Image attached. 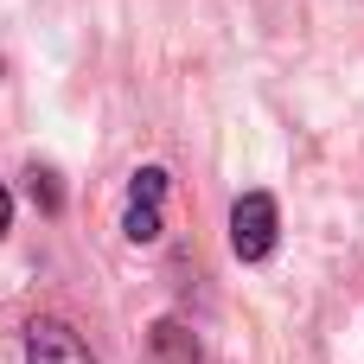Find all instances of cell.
<instances>
[{"mask_svg": "<svg viewBox=\"0 0 364 364\" xmlns=\"http://www.w3.org/2000/svg\"><path fill=\"white\" fill-rule=\"evenodd\" d=\"M275 230H282V211H275L269 192H243V198L230 205V250H237L243 262H262V256L275 250Z\"/></svg>", "mask_w": 364, "mask_h": 364, "instance_id": "obj_1", "label": "cell"}, {"mask_svg": "<svg viewBox=\"0 0 364 364\" xmlns=\"http://www.w3.org/2000/svg\"><path fill=\"white\" fill-rule=\"evenodd\" d=\"M26 364H96V358L64 320H32L26 326Z\"/></svg>", "mask_w": 364, "mask_h": 364, "instance_id": "obj_2", "label": "cell"}, {"mask_svg": "<svg viewBox=\"0 0 364 364\" xmlns=\"http://www.w3.org/2000/svg\"><path fill=\"white\" fill-rule=\"evenodd\" d=\"M154 352H160V364H198V346H192V333L179 320H160L154 326Z\"/></svg>", "mask_w": 364, "mask_h": 364, "instance_id": "obj_3", "label": "cell"}, {"mask_svg": "<svg viewBox=\"0 0 364 364\" xmlns=\"http://www.w3.org/2000/svg\"><path fill=\"white\" fill-rule=\"evenodd\" d=\"M166 198V166H141L128 179V205H160Z\"/></svg>", "mask_w": 364, "mask_h": 364, "instance_id": "obj_4", "label": "cell"}, {"mask_svg": "<svg viewBox=\"0 0 364 364\" xmlns=\"http://www.w3.org/2000/svg\"><path fill=\"white\" fill-rule=\"evenodd\" d=\"M122 230H128V243H160V205H128Z\"/></svg>", "mask_w": 364, "mask_h": 364, "instance_id": "obj_5", "label": "cell"}, {"mask_svg": "<svg viewBox=\"0 0 364 364\" xmlns=\"http://www.w3.org/2000/svg\"><path fill=\"white\" fill-rule=\"evenodd\" d=\"M32 198H38L45 211H58V186H51V173H32Z\"/></svg>", "mask_w": 364, "mask_h": 364, "instance_id": "obj_6", "label": "cell"}, {"mask_svg": "<svg viewBox=\"0 0 364 364\" xmlns=\"http://www.w3.org/2000/svg\"><path fill=\"white\" fill-rule=\"evenodd\" d=\"M13 230V198H6V186H0V237Z\"/></svg>", "mask_w": 364, "mask_h": 364, "instance_id": "obj_7", "label": "cell"}]
</instances>
